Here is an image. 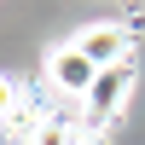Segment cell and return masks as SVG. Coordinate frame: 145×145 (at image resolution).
Returning a JSON list of instances; mask_svg holds the SVG:
<instances>
[{"label": "cell", "mask_w": 145, "mask_h": 145, "mask_svg": "<svg viewBox=\"0 0 145 145\" xmlns=\"http://www.w3.org/2000/svg\"><path fill=\"white\" fill-rule=\"evenodd\" d=\"M76 46H81V52H87L99 70L128 64V29H122V23H87V29L76 35Z\"/></svg>", "instance_id": "obj_2"}, {"label": "cell", "mask_w": 145, "mask_h": 145, "mask_svg": "<svg viewBox=\"0 0 145 145\" xmlns=\"http://www.w3.org/2000/svg\"><path fill=\"white\" fill-rule=\"evenodd\" d=\"M29 145H76V128H70V122H41Z\"/></svg>", "instance_id": "obj_4"}, {"label": "cell", "mask_w": 145, "mask_h": 145, "mask_svg": "<svg viewBox=\"0 0 145 145\" xmlns=\"http://www.w3.org/2000/svg\"><path fill=\"white\" fill-rule=\"evenodd\" d=\"M18 99H23V93H18V87H12V81H6V76H0V122H6V116H12V110H18Z\"/></svg>", "instance_id": "obj_5"}, {"label": "cell", "mask_w": 145, "mask_h": 145, "mask_svg": "<svg viewBox=\"0 0 145 145\" xmlns=\"http://www.w3.org/2000/svg\"><path fill=\"white\" fill-rule=\"evenodd\" d=\"M46 81H52V93H64V99L81 105V99L93 93V81H99V64H93L76 41H64V46L46 52Z\"/></svg>", "instance_id": "obj_1"}, {"label": "cell", "mask_w": 145, "mask_h": 145, "mask_svg": "<svg viewBox=\"0 0 145 145\" xmlns=\"http://www.w3.org/2000/svg\"><path fill=\"white\" fill-rule=\"evenodd\" d=\"M128 81H134V70H128V64H116V70H99V81H93V93H87L81 105H87L93 116H116V110L128 105Z\"/></svg>", "instance_id": "obj_3"}]
</instances>
